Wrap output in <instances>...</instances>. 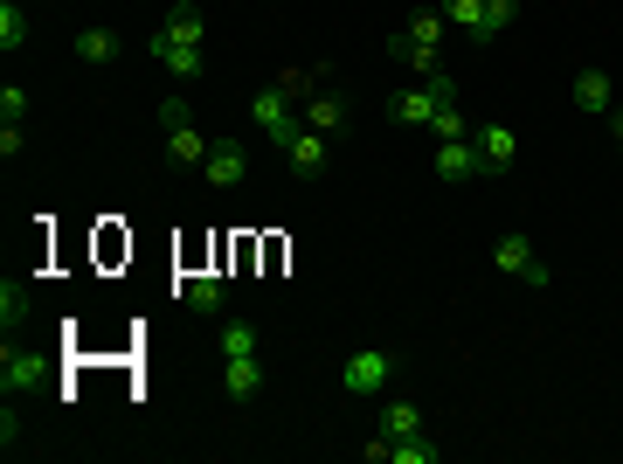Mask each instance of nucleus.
Here are the masks:
<instances>
[{"instance_id": "1", "label": "nucleus", "mask_w": 623, "mask_h": 464, "mask_svg": "<svg viewBox=\"0 0 623 464\" xmlns=\"http://www.w3.org/2000/svg\"><path fill=\"white\" fill-rule=\"evenodd\" d=\"M444 104H458V84H450V70H437V77H415V84H402L388 98V118L395 125H429Z\"/></svg>"}, {"instance_id": "2", "label": "nucleus", "mask_w": 623, "mask_h": 464, "mask_svg": "<svg viewBox=\"0 0 623 464\" xmlns=\"http://www.w3.org/2000/svg\"><path fill=\"white\" fill-rule=\"evenodd\" d=\"M250 118L263 125V139H271L277 153H291V139L306 133V111H298V104H291V98H285V90H277V84H263V90H257Z\"/></svg>"}, {"instance_id": "3", "label": "nucleus", "mask_w": 623, "mask_h": 464, "mask_svg": "<svg viewBox=\"0 0 623 464\" xmlns=\"http://www.w3.org/2000/svg\"><path fill=\"white\" fill-rule=\"evenodd\" d=\"M493 264H499L506 277H520L526 291H547V285H555V271H547V256H540L534 243H526L520 229H513V236H499V243H493Z\"/></svg>"}, {"instance_id": "4", "label": "nucleus", "mask_w": 623, "mask_h": 464, "mask_svg": "<svg viewBox=\"0 0 623 464\" xmlns=\"http://www.w3.org/2000/svg\"><path fill=\"white\" fill-rule=\"evenodd\" d=\"M395 381V354L388 347H361V354L347 361V396H382Z\"/></svg>"}, {"instance_id": "5", "label": "nucleus", "mask_w": 623, "mask_h": 464, "mask_svg": "<svg viewBox=\"0 0 623 464\" xmlns=\"http://www.w3.org/2000/svg\"><path fill=\"white\" fill-rule=\"evenodd\" d=\"M263 388H271V367H263V354H242V361H222V396H229L236 410H242V402H257Z\"/></svg>"}, {"instance_id": "6", "label": "nucleus", "mask_w": 623, "mask_h": 464, "mask_svg": "<svg viewBox=\"0 0 623 464\" xmlns=\"http://www.w3.org/2000/svg\"><path fill=\"white\" fill-rule=\"evenodd\" d=\"M201 174H208V188H242L250 153H242L236 139H215V146H208V160H201Z\"/></svg>"}, {"instance_id": "7", "label": "nucleus", "mask_w": 623, "mask_h": 464, "mask_svg": "<svg viewBox=\"0 0 623 464\" xmlns=\"http://www.w3.org/2000/svg\"><path fill=\"white\" fill-rule=\"evenodd\" d=\"M471 146H478V166H485V174H506L513 153H520L513 125H471Z\"/></svg>"}, {"instance_id": "8", "label": "nucleus", "mask_w": 623, "mask_h": 464, "mask_svg": "<svg viewBox=\"0 0 623 464\" xmlns=\"http://www.w3.org/2000/svg\"><path fill=\"white\" fill-rule=\"evenodd\" d=\"M153 63L166 70V77H180V84H195V77H201V63H208V55H201V49H187V42H174V35H160V28H153Z\"/></svg>"}, {"instance_id": "9", "label": "nucleus", "mask_w": 623, "mask_h": 464, "mask_svg": "<svg viewBox=\"0 0 623 464\" xmlns=\"http://www.w3.org/2000/svg\"><path fill=\"white\" fill-rule=\"evenodd\" d=\"M485 166H478V146L471 139H444L437 146V180H450V188H464V180H478Z\"/></svg>"}, {"instance_id": "10", "label": "nucleus", "mask_w": 623, "mask_h": 464, "mask_svg": "<svg viewBox=\"0 0 623 464\" xmlns=\"http://www.w3.org/2000/svg\"><path fill=\"white\" fill-rule=\"evenodd\" d=\"M326 153H333V139L306 125V133L291 139V153H285V160H291V174H298V180H319V174H326Z\"/></svg>"}, {"instance_id": "11", "label": "nucleus", "mask_w": 623, "mask_h": 464, "mask_svg": "<svg viewBox=\"0 0 623 464\" xmlns=\"http://www.w3.org/2000/svg\"><path fill=\"white\" fill-rule=\"evenodd\" d=\"M35 381H42V354H28V347H0V388H8V396H14V388H35Z\"/></svg>"}, {"instance_id": "12", "label": "nucleus", "mask_w": 623, "mask_h": 464, "mask_svg": "<svg viewBox=\"0 0 623 464\" xmlns=\"http://www.w3.org/2000/svg\"><path fill=\"white\" fill-rule=\"evenodd\" d=\"M160 35H174V42L201 49V35H208V14L195 8V0H174V8H166V22H160Z\"/></svg>"}, {"instance_id": "13", "label": "nucleus", "mask_w": 623, "mask_h": 464, "mask_svg": "<svg viewBox=\"0 0 623 464\" xmlns=\"http://www.w3.org/2000/svg\"><path fill=\"white\" fill-rule=\"evenodd\" d=\"M298 111H306V125H312V133H326V139H339V125H347V98H333V90H312Z\"/></svg>"}, {"instance_id": "14", "label": "nucleus", "mask_w": 623, "mask_h": 464, "mask_svg": "<svg viewBox=\"0 0 623 464\" xmlns=\"http://www.w3.org/2000/svg\"><path fill=\"white\" fill-rule=\"evenodd\" d=\"M513 22H520V0H485V14H478V28H471V42H478V49H493Z\"/></svg>"}, {"instance_id": "15", "label": "nucleus", "mask_w": 623, "mask_h": 464, "mask_svg": "<svg viewBox=\"0 0 623 464\" xmlns=\"http://www.w3.org/2000/svg\"><path fill=\"white\" fill-rule=\"evenodd\" d=\"M575 111H616L610 70H582V77H575Z\"/></svg>"}, {"instance_id": "16", "label": "nucleus", "mask_w": 623, "mask_h": 464, "mask_svg": "<svg viewBox=\"0 0 623 464\" xmlns=\"http://www.w3.org/2000/svg\"><path fill=\"white\" fill-rule=\"evenodd\" d=\"M215 347H222V361H242V354H263V333H257L250 319H222Z\"/></svg>"}, {"instance_id": "17", "label": "nucleus", "mask_w": 623, "mask_h": 464, "mask_svg": "<svg viewBox=\"0 0 623 464\" xmlns=\"http://www.w3.org/2000/svg\"><path fill=\"white\" fill-rule=\"evenodd\" d=\"M208 146H215V139H201L195 125H180V133H166V160H174V166H201Z\"/></svg>"}, {"instance_id": "18", "label": "nucleus", "mask_w": 623, "mask_h": 464, "mask_svg": "<svg viewBox=\"0 0 623 464\" xmlns=\"http://www.w3.org/2000/svg\"><path fill=\"white\" fill-rule=\"evenodd\" d=\"M111 55H119V35H111V28H84V35H77V63H90V70H104Z\"/></svg>"}, {"instance_id": "19", "label": "nucleus", "mask_w": 623, "mask_h": 464, "mask_svg": "<svg viewBox=\"0 0 623 464\" xmlns=\"http://www.w3.org/2000/svg\"><path fill=\"white\" fill-rule=\"evenodd\" d=\"M415 430H423V410H415V402H388V410H382V437L388 443H402Z\"/></svg>"}, {"instance_id": "20", "label": "nucleus", "mask_w": 623, "mask_h": 464, "mask_svg": "<svg viewBox=\"0 0 623 464\" xmlns=\"http://www.w3.org/2000/svg\"><path fill=\"white\" fill-rule=\"evenodd\" d=\"M187 312H195V319H215L222 312V277H187Z\"/></svg>"}, {"instance_id": "21", "label": "nucleus", "mask_w": 623, "mask_h": 464, "mask_svg": "<svg viewBox=\"0 0 623 464\" xmlns=\"http://www.w3.org/2000/svg\"><path fill=\"white\" fill-rule=\"evenodd\" d=\"M277 90H285V98L291 104H306L312 98V90H326V70H277V77H271Z\"/></svg>"}, {"instance_id": "22", "label": "nucleus", "mask_w": 623, "mask_h": 464, "mask_svg": "<svg viewBox=\"0 0 623 464\" xmlns=\"http://www.w3.org/2000/svg\"><path fill=\"white\" fill-rule=\"evenodd\" d=\"M28 291L22 285H14V277H8V285H0V326H8V333H28Z\"/></svg>"}, {"instance_id": "23", "label": "nucleus", "mask_w": 623, "mask_h": 464, "mask_svg": "<svg viewBox=\"0 0 623 464\" xmlns=\"http://www.w3.org/2000/svg\"><path fill=\"white\" fill-rule=\"evenodd\" d=\"M28 42V14H22V0H0V49H22Z\"/></svg>"}, {"instance_id": "24", "label": "nucleus", "mask_w": 623, "mask_h": 464, "mask_svg": "<svg viewBox=\"0 0 623 464\" xmlns=\"http://www.w3.org/2000/svg\"><path fill=\"white\" fill-rule=\"evenodd\" d=\"M437 457H444V451L429 443V430H415V437H402V443L388 451V464H437Z\"/></svg>"}, {"instance_id": "25", "label": "nucleus", "mask_w": 623, "mask_h": 464, "mask_svg": "<svg viewBox=\"0 0 623 464\" xmlns=\"http://www.w3.org/2000/svg\"><path fill=\"white\" fill-rule=\"evenodd\" d=\"M429 139H437V146H444V139H471V118H464L458 104H444L437 118H429Z\"/></svg>"}, {"instance_id": "26", "label": "nucleus", "mask_w": 623, "mask_h": 464, "mask_svg": "<svg viewBox=\"0 0 623 464\" xmlns=\"http://www.w3.org/2000/svg\"><path fill=\"white\" fill-rule=\"evenodd\" d=\"M437 8H444V22H450V28H464V35H471V28H478V14H485V0H437Z\"/></svg>"}, {"instance_id": "27", "label": "nucleus", "mask_w": 623, "mask_h": 464, "mask_svg": "<svg viewBox=\"0 0 623 464\" xmlns=\"http://www.w3.org/2000/svg\"><path fill=\"white\" fill-rule=\"evenodd\" d=\"M22 118H28V90L8 84V90H0V125H22Z\"/></svg>"}, {"instance_id": "28", "label": "nucleus", "mask_w": 623, "mask_h": 464, "mask_svg": "<svg viewBox=\"0 0 623 464\" xmlns=\"http://www.w3.org/2000/svg\"><path fill=\"white\" fill-rule=\"evenodd\" d=\"M22 443V410H14V396L0 402V451H14Z\"/></svg>"}, {"instance_id": "29", "label": "nucleus", "mask_w": 623, "mask_h": 464, "mask_svg": "<svg viewBox=\"0 0 623 464\" xmlns=\"http://www.w3.org/2000/svg\"><path fill=\"white\" fill-rule=\"evenodd\" d=\"M180 125H195L187 118V98H160V133H180Z\"/></svg>"}, {"instance_id": "30", "label": "nucleus", "mask_w": 623, "mask_h": 464, "mask_svg": "<svg viewBox=\"0 0 623 464\" xmlns=\"http://www.w3.org/2000/svg\"><path fill=\"white\" fill-rule=\"evenodd\" d=\"M22 146H28L22 125H0V153H8V160H22Z\"/></svg>"}, {"instance_id": "31", "label": "nucleus", "mask_w": 623, "mask_h": 464, "mask_svg": "<svg viewBox=\"0 0 623 464\" xmlns=\"http://www.w3.org/2000/svg\"><path fill=\"white\" fill-rule=\"evenodd\" d=\"M610 133H616V146H623V111H610Z\"/></svg>"}]
</instances>
